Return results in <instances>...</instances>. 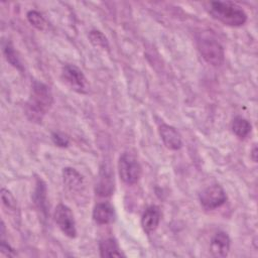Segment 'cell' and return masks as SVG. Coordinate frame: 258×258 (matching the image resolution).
<instances>
[{
  "label": "cell",
  "instance_id": "1",
  "mask_svg": "<svg viewBox=\"0 0 258 258\" xmlns=\"http://www.w3.org/2000/svg\"><path fill=\"white\" fill-rule=\"evenodd\" d=\"M53 98L49 88L40 82H33L30 97L26 103V116L33 122H41L49 111Z\"/></svg>",
  "mask_w": 258,
  "mask_h": 258
},
{
  "label": "cell",
  "instance_id": "2",
  "mask_svg": "<svg viewBox=\"0 0 258 258\" xmlns=\"http://www.w3.org/2000/svg\"><path fill=\"white\" fill-rule=\"evenodd\" d=\"M211 15L228 26H242L247 21V14L236 3L230 1L211 2Z\"/></svg>",
  "mask_w": 258,
  "mask_h": 258
},
{
  "label": "cell",
  "instance_id": "3",
  "mask_svg": "<svg viewBox=\"0 0 258 258\" xmlns=\"http://www.w3.org/2000/svg\"><path fill=\"white\" fill-rule=\"evenodd\" d=\"M198 45L203 58L208 63L218 67L224 62V48L221 43L211 34L203 33L198 40Z\"/></svg>",
  "mask_w": 258,
  "mask_h": 258
},
{
  "label": "cell",
  "instance_id": "4",
  "mask_svg": "<svg viewBox=\"0 0 258 258\" xmlns=\"http://www.w3.org/2000/svg\"><path fill=\"white\" fill-rule=\"evenodd\" d=\"M118 170L121 179L127 184L136 183L141 175V166L138 160L129 152H124L120 156Z\"/></svg>",
  "mask_w": 258,
  "mask_h": 258
},
{
  "label": "cell",
  "instance_id": "5",
  "mask_svg": "<svg viewBox=\"0 0 258 258\" xmlns=\"http://www.w3.org/2000/svg\"><path fill=\"white\" fill-rule=\"evenodd\" d=\"M61 78L72 90L81 94L88 93V80L83 72L75 64H66L61 71Z\"/></svg>",
  "mask_w": 258,
  "mask_h": 258
},
{
  "label": "cell",
  "instance_id": "6",
  "mask_svg": "<svg viewBox=\"0 0 258 258\" xmlns=\"http://www.w3.org/2000/svg\"><path fill=\"white\" fill-rule=\"evenodd\" d=\"M54 221L57 225V227L60 229V231L70 238H75L77 235V229H76V222L74 219L73 212L71 209L63 205L59 204L56 206L53 214Z\"/></svg>",
  "mask_w": 258,
  "mask_h": 258
},
{
  "label": "cell",
  "instance_id": "7",
  "mask_svg": "<svg viewBox=\"0 0 258 258\" xmlns=\"http://www.w3.org/2000/svg\"><path fill=\"white\" fill-rule=\"evenodd\" d=\"M201 205L206 210H215L227 201V195L222 186L219 184H213L202 190L200 194Z\"/></svg>",
  "mask_w": 258,
  "mask_h": 258
},
{
  "label": "cell",
  "instance_id": "8",
  "mask_svg": "<svg viewBox=\"0 0 258 258\" xmlns=\"http://www.w3.org/2000/svg\"><path fill=\"white\" fill-rule=\"evenodd\" d=\"M230 238L225 232L216 233L210 244V251L214 257L223 258L226 257L230 251Z\"/></svg>",
  "mask_w": 258,
  "mask_h": 258
},
{
  "label": "cell",
  "instance_id": "9",
  "mask_svg": "<svg viewBox=\"0 0 258 258\" xmlns=\"http://www.w3.org/2000/svg\"><path fill=\"white\" fill-rule=\"evenodd\" d=\"M159 135L164 145L171 150H177L181 147L182 141L179 133L170 125L162 124L159 127Z\"/></svg>",
  "mask_w": 258,
  "mask_h": 258
},
{
  "label": "cell",
  "instance_id": "10",
  "mask_svg": "<svg viewBox=\"0 0 258 258\" xmlns=\"http://www.w3.org/2000/svg\"><path fill=\"white\" fill-rule=\"evenodd\" d=\"M62 180L66 187L71 192H79L84 188V177L72 167H66L62 170Z\"/></svg>",
  "mask_w": 258,
  "mask_h": 258
},
{
  "label": "cell",
  "instance_id": "11",
  "mask_svg": "<svg viewBox=\"0 0 258 258\" xmlns=\"http://www.w3.org/2000/svg\"><path fill=\"white\" fill-rule=\"evenodd\" d=\"M160 218H161L160 211L156 206L148 207L143 213L141 218V225L144 232L149 234L155 231L160 222Z\"/></svg>",
  "mask_w": 258,
  "mask_h": 258
},
{
  "label": "cell",
  "instance_id": "12",
  "mask_svg": "<svg viewBox=\"0 0 258 258\" xmlns=\"http://www.w3.org/2000/svg\"><path fill=\"white\" fill-rule=\"evenodd\" d=\"M114 190V178L111 170L105 166L102 168L99 175V180L96 184V191L102 197L110 196Z\"/></svg>",
  "mask_w": 258,
  "mask_h": 258
},
{
  "label": "cell",
  "instance_id": "13",
  "mask_svg": "<svg viewBox=\"0 0 258 258\" xmlns=\"http://www.w3.org/2000/svg\"><path fill=\"white\" fill-rule=\"evenodd\" d=\"M93 219L100 225L109 224L114 219V208L107 202L97 204L93 210Z\"/></svg>",
  "mask_w": 258,
  "mask_h": 258
},
{
  "label": "cell",
  "instance_id": "14",
  "mask_svg": "<svg viewBox=\"0 0 258 258\" xmlns=\"http://www.w3.org/2000/svg\"><path fill=\"white\" fill-rule=\"evenodd\" d=\"M99 250L101 257H122L124 256L114 238H107L100 242Z\"/></svg>",
  "mask_w": 258,
  "mask_h": 258
},
{
  "label": "cell",
  "instance_id": "15",
  "mask_svg": "<svg viewBox=\"0 0 258 258\" xmlns=\"http://www.w3.org/2000/svg\"><path fill=\"white\" fill-rule=\"evenodd\" d=\"M33 201L36 207L43 213L46 214V186L41 179H37L35 190L33 194Z\"/></svg>",
  "mask_w": 258,
  "mask_h": 258
},
{
  "label": "cell",
  "instance_id": "16",
  "mask_svg": "<svg viewBox=\"0 0 258 258\" xmlns=\"http://www.w3.org/2000/svg\"><path fill=\"white\" fill-rule=\"evenodd\" d=\"M251 124L243 117H236L232 122V130L234 134L239 138H245L251 132Z\"/></svg>",
  "mask_w": 258,
  "mask_h": 258
},
{
  "label": "cell",
  "instance_id": "17",
  "mask_svg": "<svg viewBox=\"0 0 258 258\" xmlns=\"http://www.w3.org/2000/svg\"><path fill=\"white\" fill-rule=\"evenodd\" d=\"M27 19L31 25H33L38 30H45L48 27V24L45 18L38 11L30 10L27 13Z\"/></svg>",
  "mask_w": 258,
  "mask_h": 258
},
{
  "label": "cell",
  "instance_id": "18",
  "mask_svg": "<svg viewBox=\"0 0 258 258\" xmlns=\"http://www.w3.org/2000/svg\"><path fill=\"white\" fill-rule=\"evenodd\" d=\"M3 51H4V54H5V57L6 59L13 66L15 67L16 69L18 70H22V64L16 54V51L14 50L13 46L11 45V43H6L3 47Z\"/></svg>",
  "mask_w": 258,
  "mask_h": 258
},
{
  "label": "cell",
  "instance_id": "19",
  "mask_svg": "<svg viewBox=\"0 0 258 258\" xmlns=\"http://www.w3.org/2000/svg\"><path fill=\"white\" fill-rule=\"evenodd\" d=\"M89 38H90L91 42L96 46H100V47H103V48H107L109 46V43H108V40H107L106 36L99 30L90 31Z\"/></svg>",
  "mask_w": 258,
  "mask_h": 258
},
{
  "label": "cell",
  "instance_id": "20",
  "mask_svg": "<svg viewBox=\"0 0 258 258\" xmlns=\"http://www.w3.org/2000/svg\"><path fill=\"white\" fill-rule=\"evenodd\" d=\"M1 198H2V202L3 204L9 208V209H14L16 206V201L14 199V197L12 196V194L6 189V188H2L1 189Z\"/></svg>",
  "mask_w": 258,
  "mask_h": 258
},
{
  "label": "cell",
  "instance_id": "21",
  "mask_svg": "<svg viewBox=\"0 0 258 258\" xmlns=\"http://www.w3.org/2000/svg\"><path fill=\"white\" fill-rule=\"evenodd\" d=\"M51 139L54 142V144H56L57 146H60V147H66L69 144L68 137L60 134V133H52L51 134Z\"/></svg>",
  "mask_w": 258,
  "mask_h": 258
},
{
  "label": "cell",
  "instance_id": "22",
  "mask_svg": "<svg viewBox=\"0 0 258 258\" xmlns=\"http://www.w3.org/2000/svg\"><path fill=\"white\" fill-rule=\"evenodd\" d=\"M1 252L7 254L8 256H12L13 255V249L10 247V245L8 243H6L4 240H1V246H0Z\"/></svg>",
  "mask_w": 258,
  "mask_h": 258
},
{
  "label": "cell",
  "instance_id": "23",
  "mask_svg": "<svg viewBox=\"0 0 258 258\" xmlns=\"http://www.w3.org/2000/svg\"><path fill=\"white\" fill-rule=\"evenodd\" d=\"M251 157H252V159H253V161H257V147L255 146L254 148H253V150H252V154H251Z\"/></svg>",
  "mask_w": 258,
  "mask_h": 258
}]
</instances>
